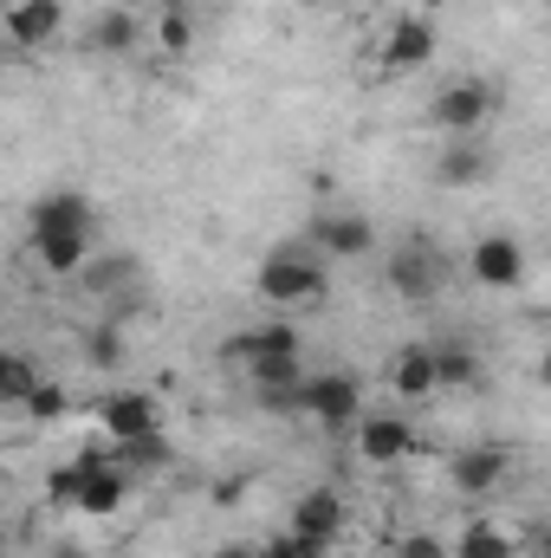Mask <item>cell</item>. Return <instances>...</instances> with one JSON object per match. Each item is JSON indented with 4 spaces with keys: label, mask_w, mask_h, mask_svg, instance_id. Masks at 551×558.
I'll return each mask as SVG.
<instances>
[{
    "label": "cell",
    "mask_w": 551,
    "mask_h": 558,
    "mask_svg": "<svg viewBox=\"0 0 551 558\" xmlns=\"http://www.w3.org/2000/svg\"><path fill=\"white\" fill-rule=\"evenodd\" d=\"M254 292H260L267 305H279V312H305V305H318V299L331 292L325 254H318V247H279V254L260 260Z\"/></svg>",
    "instance_id": "6da1fadb"
},
{
    "label": "cell",
    "mask_w": 551,
    "mask_h": 558,
    "mask_svg": "<svg viewBox=\"0 0 551 558\" xmlns=\"http://www.w3.org/2000/svg\"><path fill=\"white\" fill-rule=\"evenodd\" d=\"M493 105H500V92H493L480 72H467V78H448V85L428 98V131H434L441 143L480 137V131L493 124Z\"/></svg>",
    "instance_id": "7a4b0ae2"
},
{
    "label": "cell",
    "mask_w": 551,
    "mask_h": 558,
    "mask_svg": "<svg viewBox=\"0 0 551 558\" xmlns=\"http://www.w3.org/2000/svg\"><path fill=\"white\" fill-rule=\"evenodd\" d=\"M383 286H390V299H403V305H428V299L448 286V254H441L428 234H409V241L390 247Z\"/></svg>",
    "instance_id": "3957f363"
},
{
    "label": "cell",
    "mask_w": 551,
    "mask_h": 558,
    "mask_svg": "<svg viewBox=\"0 0 551 558\" xmlns=\"http://www.w3.org/2000/svg\"><path fill=\"white\" fill-rule=\"evenodd\" d=\"M292 410L305 422H318V428H357L364 422V384L351 371H311Z\"/></svg>",
    "instance_id": "277c9868"
},
{
    "label": "cell",
    "mask_w": 551,
    "mask_h": 558,
    "mask_svg": "<svg viewBox=\"0 0 551 558\" xmlns=\"http://www.w3.org/2000/svg\"><path fill=\"white\" fill-rule=\"evenodd\" d=\"M434 20H421V13H396L390 26H383V39H377V72L383 78H409V72H428V59H434Z\"/></svg>",
    "instance_id": "5b68a950"
},
{
    "label": "cell",
    "mask_w": 551,
    "mask_h": 558,
    "mask_svg": "<svg viewBox=\"0 0 551 558\" xmlns=\"http://www.w3.org/2000/svg\"><path fill=\"white\" fill-rule=\"evenodd\" d=\"M98 435H105L111 448H131L143 435H162V403H156L149 390H105V403H98Z\"/></svg>",
    "instance_id": "8992f818"
},
{
    "label": "cell",
    "mask_w": 551,
    "mask_h": 558,
    "mask_svg": "<svg viewBox=\"0 0 551 558\" xmlns=\"http://www.w3.org/2000/svg\"><path fill=\"white\" fill-rule=\"evenodd\" d=\"M467 279L480 292H519L526 286V247L513 234H480L467 247Z\"/></svg>",
    "instance_id": "52a82bcc"
},
{
    "label": "cell",
    "mask_w": 551,
    "mask_h": 558,
    "mask_svg": "<svg viewBox=\"0 0 551 558\" xmlns=\"http://www.w3.org/2000/svg\"><path fill=\"white\" fill-rule=\"evenodd\" d=\"M351 441H357V461L364 468H403L415 454V428H409V416H364L357 428H351Z\"/></svg>",
    "instance_id": "ba28073f"
},
{
    "label": "cell",
    "mask_w": 551,
    "mask_h": 558,
    "mask_svg": "<svg viewBox=\"0 0 551 558\" xmlns=\"http://www.w3.org/2000/svg\"><path fill=\"white\" fill-rule=\"evenodd\" d=\"M311 247L325 254V260H364L370 247H377V228H370V215H351V208H331V215H311Z\"/></svg>",
    "instance_id": "9c48e42d"
},
{
    "label": "cell",
    "mask_w": 551,
    "mask_h": 558,
    "mask_svg": "<svg viewBox=\"0 0 551 558\" xmlns=\"http://www.w3.org/2000/svg\"><path fill=\"white\" fill-rule=\"evenodd\" d=\"M344 520H351V507H344V494L338 487H305L298 500H292V533L298 539H311V546H338L344 539Z\"/></svg>",
    "instance_id": "30bf717a"
},
{
    "label": "cell",
    "mask_w": 551,
    "mask_h": 558,
    "mask_svg": "<svg viewBox=\"0 0 551 558\" xmlns=\"http://www.w3.org/2000/svg\"><path fill=\"white\" fill-rule=\"evenodd\" d=\"M0 26H7V46L13 52H46L65 33V0H13Z\"/></svg>",
    "instance_id": "8fae6325"
},
{
    "label": "cell",
    "mask_w": 551,
    "mask_h": 558,
    "mask_svg": "<svg viewBox=\"0 0 551 558\" xmlns=\"http://www.w3.org/2000/svg\"><path fill=\"white\" fill-rule=\"evenodd\" d=\"M131 481H137V474H131V468L118 461V448H105L72 513H85V520H111V513H124V500H131Z\"/></svg>",
    "instance_id": "7c38bea8"
},
{
    "label": "cell",
    "mask_w": 551,
    "mask_h": 558,
    "mask_svg": "<svg viewBox=\"0 0 551 558\" xmlns=\"http://www.w3.org/2000/svg\"><path fill=\"white\" fill-rule=\"evenodd\" d=\"M285 351H305V344H298V325H292V318H267V325H247V331H234L221 357H228L234 371H254L260 357H285Z\"/></svg>",
    "instance_id": "4fadbf2b"
},
{
    "label": "cell",
    "mask_w": 551,
    "mask_h": 558,
    "mask_svg": "<svg viewBox=\"0 0 551 558\" xmlns=\"http://www.w3.org/2000/svg\"><path fill=\"white\" fill-rule=\"evenodd\" d=\"M526 553H532V539H526L519 526H506L500 513L467 520L461 539H454V558H526Z\"/></svg>",
    "instance_id": "5bb4252c"
},
{
    "label": "cell",
    "mask_w": 551,
    "mask_h": 558,
    "mask_svg": "<svg viewBox=\"0 0 551 558\" xmlns=\"http://www.w3.org/2000/svg\"><path fill=\"white\" fill-rule=\"evenodd\" d=\"M91 228H98L91 195H78V189H52V195H39L26 234H91Z\"/></svg>",
    "instance_id": "9a60e30c"
},
{
    "label": "cell",
    "mask_w": 551,
    "mask_h": 558,
    "mask_svg": "<svg viewBox=\"0 0 551 558\" xmlns=\"http://www.w3.org/2000/svg\"><path fill=\"white\" fill-rule=\"evenodd\" d=\"M506 474H513V454L500 441H474V448L454 454V487L461 494H500Z\"/></svg>",
    "instance_id": "2e32d148"
},
{
    "label": "cell",
    "mask_w": 551,
    "mask_h": 558,
    "mask_svg": "<svg viewBox=\"0 0 551 558\" xmlns=\"http://www.w3.org/2000/svg\"><path fill=\"white\" fill-rule=\"evenodd\" d=\"M390 390H396L403 403H428V397H441V364H434V344H403V351L390 357Z\"/></svg>",
    "instance_id": "e0dca14e"
},
{
    "label": "cell",
    "mask_w": 551,
    "mask_h": 558,
    "mask_svg": "<svg viewBox=\"0 0 551 558\" xmlns=\"http://www.w3.org/2000/svg\"><path fill=\"white\" fill-rule=\"evenodd\" d=\"M434 182H441V189H480V182H487V149H480V137L441 143V156H434Z\"/></svg>",
    "instance_id": "ac0fdd59"
},
{
    "label": "cell",
    "mask_w": 551,
    "mask_h": 558,
    "mask_svg": "<svg viewBox=\"0 0 551 558\" xmlns=\"http://www.w3.org/2000/svg\"><path fill=\"white\" fill-rule=\"evenodd\" d=\"M33 260L52 279H78L98 254H91V234H33Z\"/></svg>",
    "instance_id": "d6986e66"
},
{
    "label": "cell",
    "mask_w": 551,
    "mask_h": 558,
    "mask_svg": "<svg viewBox=\"0 0 551 558\" xmlns=\"http://www.w3.org/2000/svg\"><path fill=\"white\" fill-rule=\"evenodd\" d=\"M143 33H149V26H143L131 7H105V13L91 20V52L124 59V52H137V46H143Z\"/></svg>",
    "instance_id": "ffe728a7"
},
{
    "label": "cell",
    "mask_w": 551,
    "mask_h": 558,
    "mask_svg": "<svg viewBox=\"0 0 551 558\" xmlns=\"http://www.w3.org/2000/svg\"><path fill=\"white\" fill-rule=\"evenodd\" d=\"M434 364H441V390H474V384H480V351H474L467 338L434 344Z\"/></svg>",
    "instance_id": "44dd1931"
},
{
    "label": "cell",
    "mask_w": 551,
    "mask_h": 558,
    "mask_svg": "<svg viewBox=\"0 0 551 558\" xmlns=\"http://www.w3.org/2000/svg\"><path fill=\"white\" fill-rule=\"evenodd\" d=\"M78 357H85L91 371L118 377V371H124V331H118V325H85V338H78Z\"/></svg>",
    "instance_id": "7402d4cb"
},
{
    "label": "cell",
    "mask_w": 551,
    "mask_h": 558,
    "mask_svg": "<svg viewBox=\"0 0 551 558\" xmlns=\"http://www.w3.org/2000/svg\"><path fill=\"white\" fill-rule=\"evenodd\" d=\"M39 384H46V377L33 371V357H26V351H7V357H0V403H7V410H20Z\"/></svg>",
    "instance_id": "603a6c76"
},
{
    "label": "cell",
    "mask_w": 551,
    "mask_h": 558,
    "mask_svg": "<svg viewBox=\"0 0 551 558\" xmlns=\"http://www.w3.org/2000/svg\"><path fill=\"white\" fill-rule=\"evenodd\" d=\"M149 39H156V52L182 59V52L195 46V20H188L182 7H162V13H156V26H149Z\"/></svg>",
    "instance_id": "cb8c5ba5"
},
{
    "label": "cell",
    "mask_w": 551,
    "mask_h": 558,
    "mask_svg": "<svg viewBox=\"0 0 551 558\" xmlns=\"http://www.w3.org/2000/svg\"><path fill=\"white\" fill-rule=\"evenodd\" d=\"M20 416H26V422H59V416H65V390L46 377V384H39L26 403H20Z\"/></svg>",
    "instance_id": "d4e9b609"
},
{
    "label": "cell",
    "mask_w": 551,
    "mask_h": 558,
    "mask_svg": "<svg viewBox=\"0 0 551 558\" xmlns=\"http://www.w3.org/2000/svg\"><path fill=\"white\" fill-rule=\"evenodd\" d=\"M118 461H124L131 474H137V468H162V461H169V441H162V435H143L131 448H118Z\"/></svg>",
    "instance_id": "484cf974"
},
{
    "label": "cell",
    "mask_w": 551,
    "mask_h": 558,
    "mask_svg": "<svg viewBox=\"0 0 551 558\" xmlns=\"http://www.w3.org/2000/svg\"><path fill=\"white\" fill-rule=\"evenodd\" d=\"M131 274H137L131 260H91V267H85V286H91V292H118V286H131Z\"/></svg>",
    "instance_id": "4316f807"
},
{
    "label": "cell",
    "mask_w": 551,
    "mask_h": 558,
    "mask_svg": "<svg viewBox=\"0 0 551 558\" xmlns=\"http://www.w3.org/2000/svg\"><path fill=\"white\" fill-rule=\"evenodd\" d=\"M254 558H325V546H311V539H298V533L285 526V533H273V539H267Z\"/></svg>",
    "instance_id": "83f0119b"
},
{
    "label": "cell",
    "mask_w": 551,
    "mask_h": 558,
    "mask_svg": "<svg viewBox=\"0 0 551 558\" xmlns=\"http://www.w3.org/2000/svg\"><path fill=\"white\" fill-rule=\"evenodd\" d=\"M396 558H454V546L441 533H403L396 539Z\"/></svg>",
    "instance_id": "f1b7e54d"
},
{
    "label": "cell",
    "mask_w": 551,
    "mask_h": 558,
    "mask_svg": "<svg viewBox=\"0 0 551 558\" xmlns=\"http://www.w3.org/2000/svg\"><path fill=\"white\" fill-rule=\"evenodd\" d=\"M532 553H539V558H551V526H546V533H532Z\"/></svg>",
    "instance_id": "f546056e"
},
{
    "label": "cell",
    "mask_w": 551,
    "mask_h": 558,
    "mask_svg": "<svg viewBox=\"0 0 551 558\" xmlns=\"http://www.w3.org/2000/svg\"><path fill=\"white\" fill-rule=\"evenodd\" d=\"M539 384H546V390H551V351H546V357H539Z\"/></svg>",
    "instance_id": "4dcf8cb0"
},
{
    "label": "cell",
    "mask_w": 551,
    "mask_h": 558,
    "mask_svg": "<svg viewBox=\"0 0 551 558\" xmlns=\"http://www.w3.org/2000/svg\"><path fill=\"white\" fill-rule=\"evenodd\" d=\"M228 558H254V553H228Z\"/></svg>",
    "instance_id": "1f68e13d"
},
{
    "label": "cell",
    "mask_w": 551,
    "mask_h": 558,
    "mask_svg": "<svg viewBox=\"0 0 551 558\" xmlns=\"http://www.w3.org/2000/svg\"><path fill=\"white\" fill-rule=\"evenodd\" d=\"M546 305H551V299H546Z\"/></svg>",
    "instance_id": "d6a6232c"
}]
</instances>
